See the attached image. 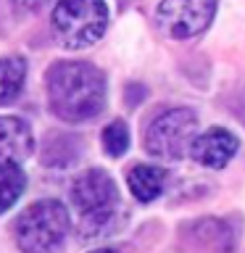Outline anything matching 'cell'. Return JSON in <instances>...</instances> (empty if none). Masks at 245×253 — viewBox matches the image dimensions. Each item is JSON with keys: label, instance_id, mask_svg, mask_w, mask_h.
Segmentation results:
<instances>
[{"label": "cell", "instance_id": "cell-1", "mask_svg": "<svg viewBox=\"0 0 245 253\" xmlns=\"http://www.w3.org/2000/svg\"><path fill=\"white\" fill-rule=\"evenodd\" d=\"M50 111L63 122H87L106 106V77L87 61H58L45 74Z\"/></svg>", "mask_w": 245, "mask_h": 253}, {"label": "cell", "instance_id": "cell-2", "mask_svg": "<svg viewBox=\"0 0 245 253\" xmlns=\"http://www.w3.org/2000/svg\"><path fill=\"white\" fill-rule=\"evenodd\" d=\"M69 198L79 213V232L84 237H98L114 229L119 216V190L108 171L87 169L79 174L69 190Z\"/></svg>", "mask_w": 245, "mask_h": 253}, {"label": "cell", "instance_id": "cell-3", "mask_svg": "<svg viewBox=\"0 0 245 253\" xmlns=\"http://www.w3.org/2000/svg\"><path fill=\"white\" fill-rule=\"evenodd\" d=\"M71 216L55 198H42L27 206L13 224L16 245L21 253H55L66 240Z\"/></svg>", "mask_w": 245, "mask_h": 253}, {"label": "cell", "instance_id": "cell-4", "mask_svg": "<svg viewBox=\"0 0 245 253\" xmlns=\"http://www.w3.org/2000/svg\"><path fill=\"white\" fill-rule=\"evenodd\" d=\"M108 27V8L103 0H58L53 11L55 40L69 50L95 45Z\"/></svg>", "mask_w": 245, "mask_h": 253}, {"label": "cell", "instance_id": "cell-5", "mask_svg": "<svg viewBox=\"0 0 245 253\" xmlns=\"http://www.w3.org/2000/svg\"><path fill=\"white\" fill-rule=\"evenodd\" d=\"M198 129V116L190 108H174L166 111L158 119H153V124L145 132V150L156 158H182L190 153V145L195 140Z\"/></svg>", "mask_w": 245, "mask_h": 253}, {"label": "cell", "instance_id": "cell-6", "mask_svg": "<svg viewBox=\"0 0 245 253\" xmlns=\"http://www.w3.org/2000/svg\"><path fill=\"white\" fill-rule=\"evenodd\" d=\"M158 24L169 37L187 40L208 27L216 16V0H161Z\"/></svg>", "mask_w": 245, "mask_h": 253}, {"label": "cell", "instance_id": "cell-7", "mask_svg": "<svg viewBox=\"0 0 245 253\" xmlns=\"http://www.w3.org/2000/svg\"><path fill=\"white\" fill-rule=\"evenodd\" d=\"M237 153V137L232 132L221 129V126H211L203 134H198L190 145V156L195 158V164L211 166V169H221L232 161Z\"/></svg>", "mask_w": 245, "mask_h": 253}, {"label": "cell", "instance_id": "cell-8", "mask_svg": "<svg viewBox=\"0 0 245 253\" xmlns=\"http://www.w3.org/2000/svg\"><path fill=\"white\" fill-rule=\"evenodd\" d=\"M35 150V134L19 116H0V161L21 164Z\"/></svg>", "mask_w": 245, "mask_h": 253}, {"label": "cell", "instance_id": "cell-9", "mask_svg": "<svg viewBox=\"0 0 245 253\" xmlns=\"http://www.w3.org/2000/svg\"><path fill=\"white\" fill-rule=\"evenodd\" d=\"M126 182H129L132 195L137 198L140 203H150V201H156V198L163 193L166 171L161 169V166H153V164H140V166H134V169L129 171Z\"/></svg>", "mask_w": 245, "mask_h": 253}, {"label": "cell", "instance_id": "cell-10", "mask_svg": "<svg viewBox=\"0 0 245 253\" xmlns=\"http://www.w3.org/2000/svg\"><path fill=\"white\" fill-rule=\"evenodd\" d=\"M27 82V61L19 55L0 58V106H8L21 95Z\"/></svg>", "mask_w": 245, "mask_h": 253}, {"label": "cell", "instance_id": "cell-11", "mask_svg": "<svg viewBox=\"0 0 245 253\" xmlns=\"http://www.w3.org/2000/svg\"><path fill=\"white\" fill-rule=\"evenodd\" d=\"M27 190V174L19 164L0 161V213H5Z\"/></svg>", "mask_w": 245, "mask_h": 253}, {"label": "cell", "instance_id": "cell-12", "mask_svg": "<svg viewBox=\"0 0 245 253\" xmlns=\"http://www.w3.org/2000/svg\"><path fill=\"white\" fill-rule=\"evenodd\" d=\"M100 140H103V150H106L111 158L124 156L126 148H129V126H126V122H122V119H116V122H111L106 129H103Z\"/></svg>", "mask_w": 245, "mask_h": 253}, {"label": "cell", "instance_id": "cell-13", "mask_svg": "<svg viewBox=\"0 0 245 253\" xmlns=\"http://www.w3.org/2000/svg\"><path fill=\"white\" fill-rule=\"evenodd\" d=\"M11 3H13L16 11H21V13H35L47 3V0H11Z\"/></svg>", "mask_w": 245, "mask_h": 253}, {"label": "cell", "instance_id": "cell-14", "mask_svg": "<svg viewBox=\"0 0 245 253\" xmlns=\"http://www.w3.org/2000/svg\"><path fill=\"white\" fill-rule=\"evenodd\" d=\"M90 253H122V251H114V248H100V251H90Z\"/></svg>", "mask_w": 245, "mask_h": 253}]
</instances>
